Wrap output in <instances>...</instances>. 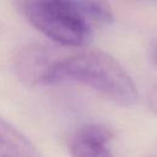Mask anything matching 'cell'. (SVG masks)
I'll return each mask as SVG.
<instances>
[{
  "mask_svg": "<svg viewBox=\"0 0 157 157\" xmlns=\"http://www.w3.org/2000/svg\"><path fill=\"white\" fill-rule=\"evenodd\" d=\"M0 157H43L32 141L0 115Z\"/></svg>",
  "mask_w": 157,
  "mask_h": 157,
  "instance_id": "5",
  "label": "cell"
},
{
  "mask_svg": "<svg viewBox=\"0 0 157 157\" xmlns=\"http://www.w3.org/2000/svg\"><path fill=\"white\" fill-rule=\"evenodd\" d=\"M151 58H152V61L157 65V47H155L152 49V54H151Z\"/></svg>",
  "mask_w": 157,
  "mask_h": 157,
  "instance_id": "8",
  "label": "cell"
},
{
  "mask_svg": "<svg viewBox=\"0 0 157 157\" xmlns=\"http://www.w3.org/2000/svg\"><path fill=\"white\" fill-rule=\"evenodd\" d=\"M18 9L34 28L61 47H81L91 36V26L65 0H20Z\"/></svg>",
  "mask_w": 157,
  "mask_h": 157,
  "instance_id": "2",
  "label": "cell"
},
{
  "mask_svg": "<svg viewBox=\"0 0 157 157\" xmlns=\"http://www.w3.org/2000/svg\"><path fill=\"white\" fill-rule=\"evenodd\" d=\"M90 26L92 23L109 25L114 13L108 0H65Z\"/></svg>",
  "mask_w": 157,
  "mask_h": 157,
  "instance_id": "6",
  "label": "cell"
},
{
  "mask_svg": "<svg viewBox=\"0 0 157 157\" xmlns=\"http://www.w3.org/2000/svg\"><path fill=\"white\" fill-rule=\"evenodd\" d=\"M64 55L65 53L56 47L29 43L15 54L13 70L17 77L28 86L50 85L55 66Z\"/></svg>",
  "mask_w": 157,
  "mask_h": 157,
  "instance_id": "3",
  "label": "cell"
},
{
  "mask_svg": "<svg viewBox=\"0 0 157 157\" xmlns=\"http://www.w3.org/2000/svg\"><path fill=\"white\" fill-rule=\"evenodd\" d=\"M112 131L98 123L80 125L70 137L69 150L71 157H113L109 142Z\"/></svg>",
  "mask_w": 157,
  "mask_h": 157,
  "instance_id": "4",
  "label": "cell"
},
{
  "mask_svg": "<svg viewBox=\"0 0 157 157\" xmlns=\"http://www.w3.org/2000/svg\"><path fill=\"white\" fill-rule=\"evenodd\" d=\"M64 81L85 85L120 105L130 107L137 101V90L129 74L99 49L65 53L55 66L52 83Z\"/></svg>",
  "mask_w": 157,
  "mask_h": 157,
  "instance_id": "1",
  "label": "cell"
},
{
  "mask_svg": "<svg viewBox=\"0 0 157 157\" xmlns=\"http://www.w3.org/2000/svg\"><path fill=\"white\" fill-rule=\"evenodd\" d=\"M148 104L151 107V109L157 113V86L153 87L148 94Z\"/></svg>",
  "mask_w": 157,
  "mask_h": 157,
  "instance_id": "7",
  "label": "cell"
}]
</instances>
